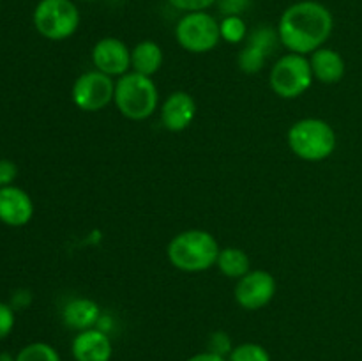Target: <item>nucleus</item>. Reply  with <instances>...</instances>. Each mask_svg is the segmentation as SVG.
<instances>
[{"label":"nucleus","mask_w":362,"mask_h":361,"mask_svg":"<svg viewBox=\"0 0 362 361\" xmlns=\"http://www.w3.org/2000/svg\"><path fill=\"white\" fill-rule=\"evenodd\" d=\"M18 176V166L11 159H0V188H6L13 184Z\"/></svg>","instance_id":"a878e982"},{"label":"nucleus","mask_w":362,"mask_h":361,"mask_svg":"<svg viewBox=\"0 0 362 361\" xmlns=\"http://www.w3.org/2000/svg\"><path fill=\"white\" fill-rule=\"evenodd\" d=\"M219 32L221 39H225L230 45H239L247 38L246 21L240 16H225L219 21Z\"/></svg>","instance_id":"6ab92c4d"},{"label":"nucleus","mask_w":362,"mask_h":361,"mask_svg":"<svg viewBox=\"0 0 362 361\" xmlns=\"http://www.w3.org/2000/svg\"><path fill=\"white\" fill-rule=\"evenodd\" d=\"M163 50L158 42L154 41H140L133 50H131V69L134 73L151 76L158 73L163 66Z\"/></svg>","instance_id":"f3484780"},{"label":"nucleus","mask_w":362,"mask_h":361,"mask_svg":"<svg viewBox=\"0 0 362 361\" xmlns=\"http://www.w3.org/2000/svg\"><path fill=\"white\" fill-rule=\"evenodd\" d=\"M113 103L126 119L145 120L158 110L159 91L151 76L129 71L115 81Z\"/></svg>","instance_id":"20e7f679"},{"label":"nucleus","mask_w":362,"mask_h":361,"mask_svg":"<svg viewBox=\"0 0 362 361\" xmlns=\"http://www.w3.org/2000/svg\"><path fill=\"white\" fill-rule=\"evenodd\" d=\"M228 361H271V354L260 343L244 342L233 347L232 353L226 357Z\"/></svg>","instance_id":"412c9836"},{"label":"nucleus","mask_w":362,"mask_h":361,"mask_svg":"<svg viewBox=\"0 0 362 361\" xmlns=\"http://www.w3.org/2000/svg\"><path fill=\"white\" fill-rule=\"evenodd\" d=\"M233 345L230 336L225 331H216L212 333L211 338H209V350L214 354H219L223 357H228V354L232 353Z\"/></svg>","instance_id":"4be33fe9"},{"label":"nucleus","mask_w":362,"mask_h":361,"mask_svg":"<svg viewBox=\"0 0 362 361\" xmlns=\"http://www.w3.org/2000/svg\"><path fill=\"white\" fill-rule=\"evenodd\" d=\"M71 353L74 361H110L113 345L108 333L92 328L76 333L71 343Z\"/></svg>","instance_id":"4468645a"},{"label":"nucleus","mask_w":362,"mask_h":361,"mask_svg":"<svg viewBox=\"0 0 362 361\" xmlns=\"http://www.w3.org/2000/svg\"><path fill=\"white\" fill-rule=\"evenodd\" d=\"M16 361H60V356L49 343L34 342L16 354Z\"/></svg>","instance_id":"aec40b11"},{"label":"nucleus","mask_w":362,"mask_h":361,"mask_svg":"<svg viewBox=\"0 0 362 361\" xmlns=\"http://www.w3.org/2000/svg\"><path fill=\"white\" fill-rule=\"evenodd\" d=\"M219 244L207 230L191 229L172 237L166 248L170 264L184 273H202L216 265Z\"/></svg>","instance_id":"f03ea898"},{"label":"nucleus","mask_w":362,"mask_h":361,"mask_svg":"<svg viewBox=\"0 0 362 361\" xmlns=\"http://www.w3.org/2000/svg\"><path fill=\"white\" fill-rule=\"evenodd\" d=\"M246 39V46L240 50L239 57H237V64L243 73L257 74L264 69L267 59L278 46V28L258 27Z\"/></svg>","instance_id":"9d476101"},{"label":"nucleus","mask_w":362,"mask_h":361,"mask_svg":"<svg viewBox=\"0 0 362 361\" xmlns=\"http://www.w3.org/2000/svg\"><path fill=\"white\" fill-rule=\"evenodd\" d=\"M313 71L310 59L299 53H286L276 60L271 69V88L276 96L283 99H296L310 91L313 85Z\"/></svg>","instance_id":"423d86ee"},{"label":"nucleus","mask_w":362,"mask_h":361,"mask_svg":"<svg viewBox=\"0 0 362 361\" xmlns=\"http://www.w3.org/2000/svg\"><path fill=\"white\" fill-rule=\"evenodd\" d=\"M218 0H168L175 9L186 11V13H197V11H205L216 4Z\"/></svg>","instance_id":"b1692460"},{"label":"nucleus","mask_w":362,"mask_h":361,"mask_svg":"<svg viewBox=\"0 0 362 361\" xmlns=\"http://www.w3.org/2000/svg\"><path fill=\"white\" fill-rule=\"evenodd\" d=\"M310 66L315 80L322 81V84H338L345 76V60L332 48L322 46L317 52L311 53Z\"/></svg>","instance_id":"dca6fc26"},{"label":"nucleus","mask_w":362,"mask_h":361,"mask_svg":"<svg viewBox=\"0 0 362 361\" xmlns=\"http://www.w3.org/2000/svg\"><path fill=\"white\" fill-rule=\"evenodd\" d=\"M332 28L334 18L324 4L303 0L286 7L279 18V42L290 53L311 55L331 38Z\"/></svg>","instance_id":"f257e3e1"},{"label":"nucleus","mask_w":362,"mask_h":361,"mask_svg":"<svg viewBox=\"0 0 362 361\" xmlns=\"http://www.w3.org/2000/svg\"><path fill=\"white\" fill-rule=\"evenodd\" d=\"M34 216L30 195L18 186L0 188V222L9 227H23Z\"/></svg>","instance_id":"ddd939ff"},{"label":"nucleus","mask_w":362,"mask_h":361,"mask_svg":"<svg viewBox=\"0 0 362 361\" xmlns=\"http://www.w3.org/2000/svg\"><path fill=\"white\" fill-rule=\"evenodd\" d=\"M85 2H94V0H85Z\"/></svg>","instance_id":"c85d7f7f"},{"label":"nucleus","mask_w":362,"mask_h":361,"mask_svg":"<svg viewBox=\"0 0 362 361\" xmlns=\"http://www.w3.org/2000/svg\"><path fill=\"white\" fill-rule=\"evenodd\" d=\"M175 39L189 53H207L221 41L219 21L205 11L186 13L175 27Z\"/></svg>","instance_id":"0eeeda50"},{"label":"nucleus","mask_w":362,"mask_h":361,"mask_svg":"<svg viewBox=\"0 0 362 361\" xmlns=\"http://www.w3.org/2000/svg\"><path fill=\"white\" fill-rule=\"evenodd\" d=\"M186 361H228L226 357L219 356V354L211 353V350H205V353H198L194 356L187 357Z\"/></svg>","instance_id":"bb28decb"},{"label":"nucleus","mask_w":362,"mask_h":361,"mask_svg":"<svg viewBox=\"0 0 362 361\" xmlns=\"http://www.w3.org/2000/svg\"><path fill=\"white\" fill-rule=\"evenodd\" d=\"M34 27L49 41H64L80 27V11L71 0H41L34 9Z\"/></svg>","instance_id":"39448f33"},{"label":"nucleus","mask_w":362,"mask_h":361,"mask_svg":"<svg viewBox=\"0 0 362 361\" xmlns=\"http://www.w3.org/2000/svg\"><path fill=\"white\" fill-rule=\"evenodd\" d=\"M101 315V308L95 301L88 299V297H74L64 306L62 321L67 328L80 333L85 329L95 328Z\"/></svg>","instance_id":"2eb2a0df"},{"label":"nucleus","mask_w":362,"mask_h":361,"mask_svg":"<svg viewBox=\"0 0 362 361\" xmlns=\"http://www.w3.org/2000/svg\"><path fill=\"white\" fill-rule=\"evenodd\" d=\"M216 4L223 16H240L244 11L250 9L251 0H218Z\"/></svg>","instance_id":"5701e85b"},{"label":"nucleus","mask_w":362,"mask_h":361,"mask_svg":"<svg viewBox=\"0 0 362 361\" xmlns=\"http://www.w3.org/2000/svg\"><path fill=\"white\" fill-rule=\"evenodd\" d=\"M0 361H16V356H11L9 353H2L0 354Z\"/></svg>","instance_id":"cd10ccee"},{"label":"nucleus","mask_w":362,"mask_h":361,"mask_svg":"<svg viewBox=\"0 0 362 361\" xmlns=\"http://www.w3.org/2000/svg\"><path fill=\"white\" fill-rule=\"evenodd\" d=\"M92 64L108 76H122L131 69V50L119 38H103L92 48Z\"/></svg>","instance_id":"9b49d317"},{"label":"nucleus","mask_w":362,"mask_h":361,"mask_svg":"<svg viewBox=\"0 0 362 361\" xmlns=\"http://www.w3.org/2000/svg\"><path fill=\"white\" fill-rule=\"evenodd\" d=\"M197 117V101L189 92L175 91L161 106V124L165 130L179 133L187 130Z\"/></svg>","instance_id":"f8f14e48"},{"label":"nucleus","mask_w":362,"mask_h":361,"mask_svg":"<svg viewBox=\"0 0 362 361\" xmlns=\"http://www.w3.org/2000/svg\"><path fill=\"white\" fill-rule=\"evenodd\" d=\"M14 328V310L11 304L0 303V340L9 336Z\"/></svg>","instance_id":"393cba45"},{"label":"nucleus","mask_w":362,"mask_h":361,"mask_svg":"<svg viewBox=\"0 0 362 361\" xmlns=\"http://www.w3.org/2000/svg\"><path fill=\"white\" fill-rule=\"evenodd\" d=\"M288 147L304 161H324L334 152L338 138L331 124L317 117L296 120L286 133Z\"/></svg>","instance_id":"7ed1b4c3"},{"label":"nucleus","mask_w":362,"mask_h":361,"mask_svg":"<svg viewBox=\"0 0 362 361\" xmlns=\"http://www.w3.org/2000/svg\"><path fill=\"white\" fill-rule=\"evenodd\" d=\"M216 268L219 269L221 275L228 276V278L240 280L251 271V260L246 251L240 250V248L226 246L219 250Z\"/></svg>","instance_id":"a211bd4d"},{"label":"nucleus","mask_w":362,"mask_h":361,"mask_svg":"<svg viewBox=\"0 0 362 361\" xmlns=\"http://www.w3.org/2000/svg\"><path fill=\"white\" fill-rule=\"evenodd\" d=\"M73 103L83 112L105 110L115 96V81L101 71H87L74 80L71 88Z\"/></svg>","instance_id":"6e6552de"},{"label":"nucleus","mask_w":362,"mask_h":361,"mask_svg":"<svg viewBox=\"0 0 362 361\" xmlns=\"http://www.w3.org/2000/svg\"><path fill=\"white\" fill-rule=\"evenodd\" d=\"M276 290H278V283L271 273L265 269H251L247 275L237 280L233 294L240 308L247 311H257L274 299Z\"/></svg>","instance_id":"1a4fd4ad"}]
</instances>
